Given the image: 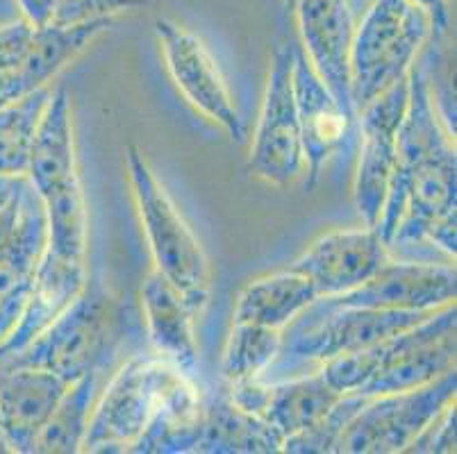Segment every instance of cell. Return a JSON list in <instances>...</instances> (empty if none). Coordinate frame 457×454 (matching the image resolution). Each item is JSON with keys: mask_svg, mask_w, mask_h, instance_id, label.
<instances>
[{"mask_svg": "<svg viewBox=\"0 0 457 454\" xmlns=\"http://www.w3.org/2000/svg\"><path fill=\"white\" fill-rule=\"evenodd\" d=\"M410 454H451L455 452V402L430 420L407 445Z\"/></svg>", "mask_w": 457, "mask_h": 454, "instance_id": "obj_29", "label": "cell"}, {"mask_svg": "<svg viewBox=\"0 0 457 454\" xmlns=\"http://www.w3.org/2000/svg\"><path fill=\"white\" fill-rule=\"evenodd\" d=\"M28 186V175H0V210L19 198Z\"/></svg>", "mask_w": 457, "mask_h": 454, "instance_id": "obj_32", "label": "cell"}, {"mask_svg": "<svg viewBox=\"0 0 457 454\" xmlns=\"http://www.w3.org/2000/svg\"><path fill=\"white\" fill-rule=\"evenodd\" d=\"M455 368L419 389L373 395L364 400L346 425L337 452L346 454H396L405 452L419 432L435 416L455 402Z\"/></svg>", "mask_w": 457, "mask_h": 454, "instance_id": "obj_9", "label": "cell"}, {"mask_svg": "<svg viewBox=\"0 0 457 454\" xmlns=\"http://www.w3.org/2000/svg\"><path fill=\"white\" fill-rule=\"evenodd\" d=\"M373 0H348V5H351V10H353V14H362L364 10H367L369 5H371Z\"/></svg>", "mask_w": 457, "mask_h": 454, "instance_id": "obj_33", "label": "cell"}, {"mask_svg": "<svg viewBox=\"0 0 457 454\" xmlns=\"http://www.w3.org/2000/svg\"><path fill=\"white\" fill-rule=\"evenodd\" d=\"M51 95V87H44L0 110V175L28 173L37 130Z\"/></svg>", "mask_w": 457, "mask_h": 454, "instance_id": "obj_26", "label": "cell"}, {"mask_svg": "<svg viewBox=\"0 0 457 454\" xmlns=\"http://www.w3.org/2000/svg\"><path fill=\"white\" fill-rule=\"evenodd\" d=\"M405 110L407 78L357 111L360 161H357L353 195H355L357 214L362 216L364 225L371 227L378 225L389 182L396 170L398 135H401Z\"/></svg>", "mask_w": 457, "mask_h": 454, "instance_id": "obj_12", "label": "cell"}, {"mask_svg": "<svg viewBox=\"0 0 457 454\" xmlns=\"http://www.w3.org/2000/svg\"><path fill=\"white\" fill-rule=\"evenodd\" d=\"M85 286L87 264L62 260L53 255L51 250H44L26 310L10 336L0 343V361L10 359L28 343H32L85 291Z\"/></svg>", "mask_w": 457, "mask_h": 454, "instance_id": "obj_19", "label": "cell"}, {"mask_svg": "<svg viewBox=\"0 0 457 454\" xmlns=\"http://www.w3.org/2000/svg\"><path fill=\"white\" fill-rule=\"evenodd\" d=\"M339 398L342 393L328 384L321 370H314L269 384V398L262 409V418L285 441L287 436L317 425L339 402Z\"/></svg>", "mask_w": 457, "mask_h": 454, "instance_id": "obj_23", "label": "cell"}, {"mask_svg": "<svg viewBox=\"0 0 457 454\" xmlns=\"http://www.w3.org/2000/svg\"><path fill=\"white\" fill-rule=\"evenodd\" d=\"M119 341L121 307L87 282L85 291L32 343L0 364L44 368L73 382L87 373H101L114 357Z\"/></svg>", "mask_w": 457, "mask_h": 454, "instance_id": "obj_7", "label": "cell"}, {"mask_svg": "<svg viewBox=\"0 0 457 454\" xmlns=\"http://www.w3.org/2000/svg\"><path fill=\"white\" fill-rule=\"evenodd\" d=\"M432 311L362 310V307L335 305L328 298H317L282 330V343L273 364L260 380H289L314 373L335 357L351 355L387 336L412 327Z\"/></svg>", "mask_w": 457, "mask_h": 454, "instance_id": "obj_5", "label": "cell"}, {"mask_svg": "<svg viewBox=\"0 0 457 454\" xmlns=\"http://www.w3.org/2000/svg\"><path fill=\"white\" fill-rule=\"evenodd\" d=\"M303 53L342 105L348 119L357 120L351 91V48L355 35V14L348 0H296Z\"/></svg>", "mask_w": 457, "mask_h": 454, "instance_id": "obj_15", "label": "cell"}, {"mask_svg": "<svg viewBox=\"0 0 457 454\" xmlns=\"http://www.w3.org/2000/svg\"><path fill=\"white\" fill-rule=\"evenodd\" d=\"M203 414L189 373L160 355H135L91 407L82 452L196 454Z\"/></svg>", "mask_w": 457, "mask_h": 454, "instance_id": "obj_2", "label": "cell"}, {"mask_svg": "<svg viewBox=\"0 0 457 454\" xmlns=\"http://www.w3.org/2000/svg\"><path fill=\"white\" fill-rule=\"evenodd\" d=\"M455 334L457 310L448 305L398 334L326 361L319 370L342 395L373 398L419 389L455 368Z\"/></svg>", "mask_w": 457, "mask_h": 454, "instance_id": "obj_3", "label": "cell"}, {"mask_svg": "<svg viewBox=\"0 0 457 454\" xmlns=\"http://www.w3.org/2000/svg\"><path fill=\"white\" fill-rule=\"evenodd\" d=\"M201 454L282 452V436L257 414L239 409L230 398L212 400L203 414Z\"/></svg>", "mask_w": 457, "mask_h": 454, "instance_id": "obj_22", "label": "cell"}, {"mask_svg": "<svg viewBox=\"0 0 457 454\" xmlns=\"http://www.w3.org/2000/svg\"><path fill=\"white\" fill-rule=\"evenodd\" d=\"M48 244V225L39 195L28 186L23 219L14 241L0 252V305L16 295H30L37 266Z\"/></svg>", "mask_w": 457, "mask_h": 454, "instance_id": "obj_24", "label": "cell"}, {"mask_svg": "<svg viewBox=\"0 0 457 454\" xmlns=\"http://www.w3.org/2000/svg\"><path fill=\"white\" fill-rule=\"evenodd\" d=\"M457 155L444 128L430 80L417 64L407 73V110L398 135V164L376 230L389 255L428 252V260H455ZM414 255L410 260H414Z\"/></svg>", "mask_w": 457, "mask_h": 454, "instance_id": "obj_1", "label": "cell"}, {"mask_svg": "<svg viewBox=\"0 0 457 454\" xmlns=\"http://www.w3.org/2000/svg\"><path fill=\"white\" fill-rule=\"evenodd\" d=\"M335 305L362 310L437 311L455 305L457 273L451 261L392 260L371 280L339 295H326Z\"/></svg>", "mask_w": 457, "mask_h": 454, "instance_id": "obj_14", "label": "cell"}, {"mask_svg": "<svg viewBox=\"0 0 457 454\" xmlns=\"http://www.w3.org/2000/svg\"><path fill=\"white\" fill-rule=\"evenodd\" d=\"M155 35L166 69L187 103L214 120L232 141L242 144L246 139V125L237 111L221 70L205 44L169 19L155 21Z\"/></svg>", "mask_w": 457, "mask_h": 454, "instance_id": "obj_13", "label": "cell"}, {"mask_svg": "<svg viewBox=\"0 0 457 454\" xmlns=\"http://www.w3.org/2000/svg\"><path fill=\"white\" fill-rule=\"evenodd\" d=\"M141 305L146 316L148 336L157 355L194 375L198 366L194 320L203 311L201 307L191 302L157 270L148 273L141 285Z\"/></svg>", "mask_w": 457, "mask_h": 454, "instance_id": "obj_20", "label": "cell"}, {"mask_svg": "<svg viewBox=\"0 0 457 454\" xmlns=\"http://www.w3.org/2000/svg\"><path fill=\"white\" fill-rule=\"evenodd\" d=\"M389 250L376 227H351L319 236L292 264L314 285L319 298L339 295L371 280L389 260Z\"/></svg>", "mask_w": 457, "mask_h": 454, "instance_id": "obj_17", "label": "cell"}, {"mask_svg": "<svg viewBox=\"0 0 457 454\" xmlns=\"http://www.w3.org/2000/svg\"><path fill=\"white\" fill-rule=\"evenodd\" d=\"M26 175L46 211V250H51L62 260L85 264L87 205L78 170L71 98L66 89L53 91L46 105Z\"/></svg>", "mask_w": 457, "mask_h": 454, "instance_id": "obj_4", "label": "cell"}, {"mask_svg": "<svg viewBox=\"0 0 457 454\" xmlns=\"http://www.w3.org/2000/svg\"><path fill=\"white\" fill-rule=\"evenodd\" d=\"M292 85L298 125H301L303 164H305L303 170H307L305 186L307 191H312L330 157L351 148L353 141L357 139V120L348 119L330 89L314 73L301 45H296V55H294Z\"/></svg>", "mask_w": 457, "mask_h": 454, "instance_id": "obj_16", "label": "cell"}, {"mask_svg": "<svg viewBox=\"0 0 457 454\" xmlns=\"http://www.w3.org/2000/svg\"><path fill=\"white\" fill-rule=\"evenodd\" d=\"M16 5H19L21 16L35 28H44L55 19L57 0H16Z\"/></svg>", "mask_w": 457, "mask_h": 454, "instance_id": "obj_31", "label": "cell"}, {"mask_svg": "<svg viewBox=\"0 0 457 454\" xmlns=\"http://www.w3.org/2000/svg\"><path fill=\"white\" fill-rule=\"evenodd\" d=\"M141 5H146V0H57L53 23L73 25L94 19H114L116 14Z\"/></svg>", "mask_w": 457, "mask_h": 454, "instance_id": "obj_28", "label": "cell"}, {"mask_svg": "<svg viewBox=\"0 0 457 454\" xmlns=\"http://www.w3.org/2000/svg\"><path fill=\"white\" fill-rule=\"evenodd\" d=\"M69 384L51 370L0 364V427L12 452L32 454Z\"/></svg>", "mask_w": 457, "mask_h": 454, "instance_id": "obj_18", "label": "cell"}, {"mask_svg": "<svg viewBox=\"0 0 457 454\" xmlns=\"http://www.w3.org/2000/svg\"><path fill=\"white\" fill-rule=\"evenodd\" d=\"M317 298L314 285L289 266L244 286L235 305V323H255L282 332Z\"/></svg>", "mask_w": 457, "mask_h": 454, "instance_id": "obj_21", "label": "cell"}, {"mask_svg": "<svg viewBox=\"0 0 457 454\" xmlns=\"http://www.w3.org/2000/svg\"><path fill=\"white\" fill-rule=\"evenodd\" d=\"M419 7L428 12L432 25L430 39H444L451 25V0H414Z\"/></svg>", "mask_w": 457, "mask_h": 454, "instance_id": "obj_30", "label": "cell"}, {"mask_svg": "<svg viewBox=\"0 0 457 454\" xmlns=\"http://www.w3.org/2000/svg\"><path fill=\"white\" fill-rule=\"evenodd\" d=\"M432 37L430 16L414 0H373L360 14L351 48L355 110L405 80Z\"/></svg>", "mask_w": 457, "mask_h": 454, "instance_id": "obj_6", "label": "cell"}, {"mask_svg": "<svg viewBox=\"0 0 457 454\" xmlns=\"http://www.w3.org/2000/svg\"><path fill=\"white\" fill-rule=\"evenodd\" d=\"M294 5H296V0H285V7H287V10H289V12L294 10Z\"/></svg>", "mask_w": 457, "mask_h": 454, "instance_id": "obj_35", "label": "cell"}, {"mask_svg": "<svg viewBox=\"0 0 457 454\" xmlns=\"http://www.w3.org/2000/svg\"><path fill=\"white\" fill-rule=\"evenodd\" d=\"M5 452H12V450H10V443H7L5 434H3V427H0V454H5Z\"/></svg>", "mask_w": 457, "mask_h": 454, "instance_id": "obj_34", "label": "cell"}, {"mask_svg": "<svg viewBox=\"0 0 457 454\" xmlns=\"http://www.w3.org/2000/svg\"><path fill=\"white\" fill-rule=\"evenodd\" d=\"M98 373H87L66 386L44 430L32 445V454H78L87 436L94 407Z\"/></svg>", "mask_w": 457, "mask_h": 454, "instance_id": "obj_25", "label": "cell"}, {"mask_svg": "<svg viewBox=\"0 0 457 454\" xmlns=\"http://www.w3.org/2000/svg\"><path fill=\"white\" fill-rule=\"evenodd\" d=\"M282 343V332L255 323H232L223 352L221 373L228 382L262 377L273 364Z\"/></svg>", "mask_w": 457, "mask_h": 454, "instance_id": "obj_27", "label": "cell"}, {"mask_svg": "<svg viewBox=\"0 0 457 454\" xmlns=\"http://www.w3.org/2000/svg\"><path fill=\"white\" fill-rule=\"evenodd\" d=\"M89 44L91 32L85 25L35 28L23 16L0 25V110L51 87Z\"/></svg>", "mask_w": 457, "mask_h": 454, "instance_id": "obj_10", "label": "cell"}, {"mask_svg": "<svg viewBox=\"0 0 457 454\" xmlns=\"http://www.w3.org/2000/svg\"><path fill=\"white\" fill-rule=\"evenodd\" d=\"M294 55V41L278 44L273 48L267 94L248 160V173L276 186L292 185L305 169L292 85Z\"/></svg>", "mask_w": 457, "mask_h": 454, "instance_id": "obj_11", "label": "cell"}, {"mask_svg": "<svg viewBox=\"0 0 457 454\" xmlns=\"http://www.w3.org/2000/svg\"><path fill=\"white\" fill-rule=\"evenodd\" d=\"M126 166L155 270L203 310L210 298V264L201 244L135 145H128Z\"/></svg>", "mask_w": 457, "mask_h": 454, "instance_id": "obj_8", "label": "cell"}]
</instances>
